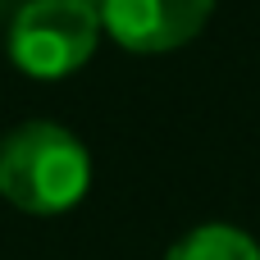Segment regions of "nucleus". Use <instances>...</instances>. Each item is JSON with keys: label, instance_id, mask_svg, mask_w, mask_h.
<instances>
[{"label": "nucleus", "instance_id": "nucleus-1", "mask_svg": "<svg viewBox=\"0 0 260 260\" xmlns=\"http://www.w3.org/2000/svg\"><path fill=\"white\" fill-rule=\"evenodd\" d=\"M87 146L50 119L18 123L0 142V197L23 215H64L87 197Z\"/></svg>", "mask_w": 260, "mask_h": 260}, {"label": "nucleus", "instance_id": "nucleus-2", "mask_svg": "<svg viewBox=\"0 0 260 260\" xmlns=\"http://www.w3.org/2000/svg\"><path fill=\"white\" fill-rule=\"evenodd\" d=\"M101 41V9L91 0H27L9 23V59L37 82L78 73Z\"/></svg>", "mask_w": 260, "mask_h": 260}, {"label": "nucleus", "instance_id": "nucleus-3", "mask_svg": "<svg viewBox=\"0 0 260 260\" xmlns=\"http://www.w3.org/2000/svg\"><path fill=\"white\" fill-rule=\"evenodd\" d=\"M210 14L215 0H101V27L133 55H165L187 46Z\"/></svg>", "mask_w": 260, "mask_h": 260}, {"label": "nucleus", "instance_id": "nucleus-4", "mask_svg": "<svg viewBox=\"0 0 260 260\" xmlns=\"http://www.w3.org/2000/svg\"><path fill=\"white\" fill-rule=\"evenodd\" d=\"M165 260H260V242L233 224H201L178 238Z\"/></svg>", "mask_w": 260, "mask_h": 260}]
</instances>
